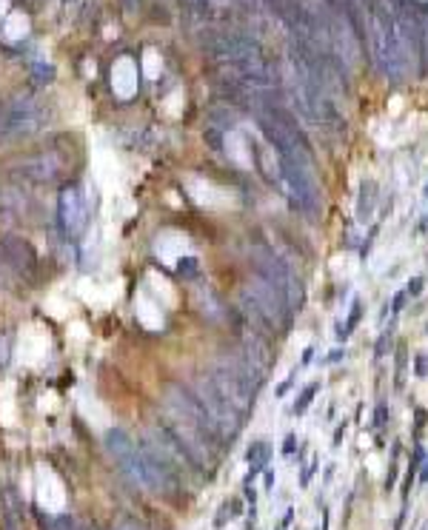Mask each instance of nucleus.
<instances>
[{"label": "nucleus", "instance_id": "obj_16", "mask_svg": "<svg viewBox=\"0 0 428 530\" xmlns=\"http://www.w3.org/2000/svg\"><path fill=\"white\" fill-rule=\"evenodd\" d=\"M405 299H408V293H405V291H399V293L394 296V302H391V311H394V313H399V311H402V305H405Z\"/></svg>", "mask_w": 428, "mask_h": 530}, {"label": "nucleus", "instance_id": "obj_15", "mask_svg": "<svg viewBox=\"0 0 428 530\" xmlns=\"http://www.w3.org/2000/svg\"><path fill=\"white\" fill-rule=\"evenodd\" d=\"M402 373H405V350L399 348V353H397V385H402Z\"/></svg>", "mask_w": 428, "mask_h": 530}, {"label": "nucleus", "instance_id": "obj_4", "mask_svg": "<svg viewBox=\"0 0 428 530\" xmlns=\"http://www.w3.org/2000/svg\"><path fill=\"white\" fill-rule=\"evenodd\" d=\"M194 396L200 399V405L205 407V413L214 419V425H217V430L223 433V439H225V436H234V433L243 427V416L214 390V385L208 382V376H200V379L194 382Z\"/></svg>", "mask_w": 428, "mask_h": 530}, {"label": "nucleus", "instance_id": "obj_14", "mask_svg": "<svg viewBox=\"0 0 428 530\" xmlns=\"http://www.w3.org/2000/svg\"><path fill=\"white\" fill-rule=\"evenodd\" d=\"M422 285H425V279H422V276H414V279L408 282V288H405V293H408V296H417V293L422 291Z\"/></svg>", "mask_w": 428, "mask_h": 530}, {"label": "nucleus", "instance_id": "obj_20", "mask_svg": "<svg viewBox=\"0 0 428 530\" xmlns=\"http://www.w3.org/2000/svg\"><path fill=\"white\" fill-rule=\"evenodd\" d=\"M385 345H388V333H382V336H379V342H377V356H382V353H385Z\"/></svg>", "mask_w": 428, "mask_h": 530}, {"label": "nucleus", "instance_id": "obj_19", "mask_svg": "<svg viewBox=\"0 0 428 530\" xmlns=\"http://www.w3.org/2000/svg\"><path fill=\"white\" fill-rule=\"evenodd\" d=\"M394 482H397V464H391V467H388V476H385V490H391V487H394Z\"/></svg>", "mask_w": 428, "mask_h": 530}, {"label": "nucleus", "instance_id": "obj_8", "mask_svg": "<svg viewBox=\"0 0 428 530\" xmlns=\"http://www.w3.org/2000/svg\"><path fill=\"white\" fill-rule=\"evenodd\" d=\"M374 191H377L374 182H362V185H360V202H357V217H360V219H368V217H371V208H374Z\"/></svg>", "mask_w": 428, "mask_h": 530}, {"label": "nucleus", "instance_id": "obj_6", "mask_svg": "<svg viewBox=\"0 0 428 530\" xmlns=\"http://www.w3.org/2000/svg\"><path fill=\"white\" fill-rule=\"evenodd\" d=\"M3 248H6V256L11 259V265H14V268H31V265H34V251L29 248V242H26V239L9 237V239L3 242Z\"/></svg>", "mask_w": 428, "mask_h": 530}, {"label": "nucleus", "instance_id": "obj_24", "mask_svg": "<svg viewBox=\"0 0 428 530\" xmlns=\"http://www.w3.org/2000/svg\"><path fill=\"white\" fill-rule=\"evenodd\" d=\"M419 482H428V462H422V473H419Z\"/></svg>", "mask_w": 428, "mask_h": 530}, {"label": "nucleus", "instance_id": "obj_25", "mask_svg": "<svg viewBox=\"0 0 428 530\" xmlns=\"http://www.w3.org/2000/svg\"><path fill=\"white\" fill-rule=\"evenodd\" d=\"M425 40H428V28H425Z\"/></svg>", "mask_w": 428, "mask_h": 530}, {"label": "nucleus", "instance_id": "obj_1", "mask_svg": "<svg viewBox=\"0 0 428 530\" xmlns=\"http://www.w3.org/2000/svg\"><path fill=\"white\" fill-rule=\"evenodd\" d=\"M106 447L114 456V462L120 464V470L140 484L143 490L151 493H165L171 487H177V476H168L165 470H160V464L151 459V453L140 445H134V439L126 430H108L106 433Z\"/></svg>", "mask_w": 428, "mask_h": 530}, {"label": "nucleus", "instance_id": "obj_12", "mask_svg": "<svg viewBox=\"0 0 428 530\" xmlns=\"http://www.w3.org/2000/svg\"><path fill=\"white\" fill-rule=\"evenodd\" d=\"M414 373H417V379L428 376V353H417L414 356Z\"/></svg>", "mask_w": 428, "mask_h": 530}, {"label": "nucleus", "instance_id": "obj_3", "mask_svg": "<svg viewBox=\"0 0 428 530\" xmlns=\"http://www.w3.org/2000/svg\"><path fill=\"white\" fill-rule=\"evenodd\" d=\"M374 51H377V60L382 66V71L388 77H399L402 74V54H399V40H397V26H394V17L391 11H385L382 6L374 9Z\"/></svg>", "mask_w": 428, "mask_h": 530}, {"label": "nucleus", "instance_id": "obj_22", "mask_svg": "<svg viewBox=\"0 0 428 530\" xmlns=\"http://www.w3.org/2000/svg\"><path fill=\"white\" fill-rule=\"evenodd\" d=\"M342 356H345V350H334V353H331V356H328V362H340V359H342Z\"/></svg>", "mask_w": 428, "mask_h": 530}, {"label": "nucleus", "instance_id": "obj_2", "mask_svg": "<svg viewBox=\"0 0 428 530\" xmlns=\"http://www.w3.org/2000/svg\"><path fill=\"white\" fill-rule=\"evenodd\" d=\"M254 271H257V276L268 279V282L285 296L291 313H297V311L302 308V299H305L302 282H300V276L291 271V265H285L277 254H271V251H254Z\"/></svg>", "mask_w": 428, "mask_h": 530}, {"label": "nucleus", "instance_id": "obj_13", "mask_svg": "<svg viewBox=\"0 0 428 530\" xmlns=\"http://www.w3.org/2000/svg\"><path fill=\"white\" fill-rule=\"evenodd\" d=\"M385 422H388V407H385V405H377V410H374V425H377V427H385Z\"/></svg>", "mask_w": 428, "mask_h": 530}, {"label": "nucleus", "instance_id": "obj_5", "mask_svg": "<svg viewBox=\"0 0 428 530\" xmlns=\"http://www.w3.org/2000/svg\"><path fill=\"white\" fill-rule=\"evenodd\" d=\"M60 219H63V228L68 237H77L83 228H86V219H88V208H86V199L77 188H66L63 197H60Z\"/></svg>", "mask_w": 428, "mask_h": 530}, {"label": "nucleus", "instance_id": "obj_21", "mask_svg": "<svg viewBox=\"0 0 428 530\" xmlns=\"http://www.w3.org/2000/svg\"><path fill=\"white\" fill-rule=\"evenodd\" d=\"M294 442H297V439H294V433H288V436H285V447H282V450H285V453H294Z\"/></svg>", "mask_w": 428, "mask_h": 530}, {"label": "nucleus", "instance_id": "obj_10", "mask_svg": "<svg viewBox=\"0 0 428 530\" xmlns=\"http://www.w3.org/2000/svg\"><path fill=\"white\" fill-rule=\"evenodd\" d=\"M360 316H362V308H360V302H354V305H351V316H348V322H345V325L337 331V336H340V339H345V336H348V333L357 328Z\"/></svg>", "mask_w": 428, "mask_h": 530}, {"label": "nucleus", "instance_id": "obj_18", "mask_svg": "<svg viewBox=\"0 0 428 530\" xmlns=\"http://www.w3.org/2000/svg\"><path fill=\"white\" fill-rule=\"evenodd\" d=\"M414 422H417V430H419V427H425V422H428V413H425L422 407H417V410H414Z\"/></svg>", "mask_w": 428, "mask_h": 530}, {"label": "nucleus", "instance_id": "obj_9", "mask_svg": "<svg viewBox=\"0 0 428 530\" xmlns=\"http://www.w3.org/2000/svg\"><path fill=\"white\" fill-rule=\"evenodd\" d=\"M317 388H320L317 382L305 385V388H302V393L297 396V402H294V407H291V410H294V413H305V410H308V405H311V399L317 396Z\"/></svg>", "mask_w": 428, "mask_h": 530}, {"label": "nucleus", "instance_id": "obj_17", "mask_svg": "<svg viewBox=\"0 0 428 530\" xmlns=\"http://www.w3.org/2000/svg\"><path fill=\"white\" fill-rule=\"evenodd\" d=\"M120 9H123L126 14H134V11L140 9V0H120Z\"/></svg>", "mask_w": 428, "mask_h": 530}, {"label": "nucleus", "instance_id": "obj_23", "mask_svg": "<svg viewBox=\"0 0 428 530\" xmlns=\"http://www.w3.org/2000/svg\"><path fill=\"white\" fill-rule=\"evenodd\" d=\"M311 353H314V350H311V348H305V353H302V362H300V365H308V362H311Z\"/></svg>", "mask_w": 428, "mask_h": 530}, {"label": "nucleus", "instance_id": "obj_11", "mask_svg": "<svg viewBox=\"0 0 428 530\" xmlns=\"http://www.w3.org/2000/svg\"><path fill=\"white\" fill-rule=\"evenodd\" d=\"M191 14H197V17H205L208 14V0H180Z\"/></svg>", "mask_w": 428, "mask_h": 530}, {"label": "nucleus", "instance_id": "obj_7", "mask_svg": "<svg viewBox=\"0 0 428 530\" xmlns=\"http://www.w3.org/2000/svg\"><path fill=\"white\" fill-rule=\"evenodd\" d=\"M245 459H248V464H251V473L265 470V464H268V459H271V445H268V442H254V445L248 447Z\"/></svg>", "mask_w": 428, "mask_h": 530}]
</instances>
